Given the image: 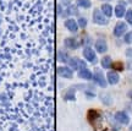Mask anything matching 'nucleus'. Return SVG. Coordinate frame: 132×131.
I'll return each instance as SVG.
<instances>
[{"instance_id":"obj_1","label":"nucleus","mask_w":132,"mask_h":131,"mask_svg":"<svg viewBox=\"0 0 132 131\" xmlns=\"http://www.w3.org/2000/svg\"><path fill=\"white\" fill-rule=\"evenodd\" d=\"M93 21L98 25H108V19L104 14H102V11L98 9L94 10L93 12Z\"/></svg>"},{"instance_id":"obj_2","label":"nucleus","mask_w":132,"mask_h":131,"mask_svg":"<svg viewBox=\"0 0 132 131\" xmlns=\"http://www.w3.org/2000/svg\"><path fill=\"white\" fill-rule=\"evenodd\" d=\"M93 79L95 80V82H97L100 87H106V81H105V77H104V75L102 74V71L99 70V69H95Z\"/></svg>"},{"instance_id":"obj_3","label":"nucleus","mask_w":132,"mask_h":131,"mask_svg":"<svg viewBox=\"0 0 132 131\" xmlns=\"http://www.w3.org/2000/svg\"><path fill=\"white\" fill-rule=\"evenodd\" d=\"M115 119H116L118 122L123 124V125H127L128 122H130V117L125 112H118L115 114Z\"/></svg>"},{"instance_id":"obj_4","label":"nucleus","mask_w":132,"mask_h":131,"mask_svg":"<svg viewBox=\"0 0 132 131\" xmlns=\"http://www.w3.org/2000/svg\"><path fill=\"white\" fill-rule=\"evenodd\" d=\"M67 63H69V65H70L73 70H76V69H81V67H85L86 66L85 63H83L82 60H80V59H77V58H71V59L67 60Z\"/></svg>"},{"instance_id":"obj_5","label":"nucleus","mask_w":132,"mask_h":131,"mask_svg":"<svg viewBox=\"0 0 132 131\" xmlns=\"http://www.w3.org/2000/svg\"><path fill=\"white\" fill-rule=\"evenodd\" d=\"M83 55H85V58L89 61V63H95V61H97L95 53H94V50H93L92 48H85V50H83Z\"/></svg>"},{"instance_id":"obj_6","label":"nucleus","mask_w":132,"mask_h":131,"mask_svg":"<svg viewBox=\"0 0 132 131\" xmlns=\"http://www.w3.org/2000/svg\"><path fill=\"white\" fill-rule=\"evenodd\" d=\"M57 74L61 76V77H65V79H71L72 77V70L67 66H61V67H57Z\"/></svg>"},{"instance_id":"obj_7","label":"nucleus","mask_w":132,"mask_h":131,"mask_svg":"<svg viewBox=\"0 0 132 131\" xmlns=\"http://www.w3.org/2000/svg\"><path fill=\"white\" fill-rule=\"evenodd\" d=\"M126 28H127V25L125 22H119L116 26H115V29H114V34L116 37H121V34L126 32Z\"/></svg>"},{"instance_id":"obj_8","label":"nucleus","mask_w":132,"mask_h":131,"mask_svg":"<svg viewBox=\"0 0 132 131\" xmlns=\"http://www.w3.org/2000/svg\"><path fill=\"white\" fill-rule=\"evenodd\" d=\"M95 49L98 53H105L108 50V45H106V42L104 39H98L95 42Z\"/></svg>"},{"instance_id":"obj_9","label":"nucleus","mask_w":132,"mask_h":131,"mask_svg":"<svg viewBox=\"0 0 132 131\" xmlns=\"http://www.w3.org/2000/svg\"><path fill=\"white\" fill-rule=\"evenodd\" d=\"M78 76H80L81 79H85V80H92L93 79V75H92V72H90L87 67H81L80 71H78Z\"/></svg>"},{"instance_id":"obj_10","label":"nucleus","mask_w":132,"mask_h":131,"mask_svg":"<svg viewBox=\"0 0 132 131\" xmlns=\"http://www.w3.org/2000/svg\"><path fill=\"white\" fill-rule=\"evenodd\" d=\"M65 26H66V28H67L69 31H71V32H76V31H77V28H78V24H77L73 19L66 20Z\"/></svg>"},{"instance_id":"obj_11","label":"nucleus","mask_w":132,"mask_h":131,"mask_svg":"<svg viewBox=\"0 0 132 131\" xmlns=\"http://www.w3.org/2000/svg\"><path fill=\"white\" fill-rule=\"evenodd\" d=\"M125 14H126V10H125V5H123V3H120V4L115 7V15L118 16L119 19L120 17H122V16H125Z\"/></svg>"},{"instance_id":"obj_12","label":"nucleus","mask_w":132,"mask_h":131,"mask_svg":"<svg viewBox=\"0 0 132 131\" xmlns=\"http://www.w3.org/2000/svg\"><path fill=\"white\" fill-rule=\"evenodd\" d=\"M108 82L110 84H115L119 82V75L116 72H114V71H110L108 72Z\"/></svg>"},{"instance_id":"obj_13","label":"nucleus","mask_w":132,"mask_h":131,"mask_svg":"<svg viewBox=\"0 0 132 131\" xmlns=\"http://www.w3.org/2000/svg\"><path fill=\"white\" fill-rule=\"evenodd\" d=\"M65 45L67 48H71V49H76L78 47V42L75 38H67V39H65Z\"/></svg>"},{"instance_id":"obj_14","label":"nucleus","mask_w":132,"mask_h":131,"mask_svg":"<svg viewBox=\"0 0 132 131\" xmlns=\"http://www.w3.org/2000/svg\"><path fill=\"white\" fill-rule=\"evenodd\" d=\"M102 12H103L106 17H110V16L113 15V9H111V5L104 4L103 6H102Z\"/></svg>"},{"instance_id":"obj_15","label":"nucleus","mask_w":132,"mask_h":131,"mask_svg":"<svg viewBox=\"0 0 132 131\" xmlns=\"http://www.w3.org/2000/svg\"><path fill=\"white\" fill-rule=\"evenodd\" d=\"M102 66H103L104 69H108L111 66V58L110 56H104L103 59H102Z\"/></svg>"},{"instance_id":"obj_16","label":"nucleus","mask_w":132,"mask_h":131,"mask_svg":"<svg viewBox=\"0 0 132 131\" xmlns=\"http://www.w3.org/2000/svg\"><path fill=\"white\" fill-rule=\"evenodd\" d=\"M77 5L83 9H88L90 7V1L89 0H77Z\"/></svg>"},{"instance_id":"obj_17","label":"nucleus","mask_w":132,"mask_h":131,"mask_svg":"<svg viewBox=\"0 0 132 131\" xmlns=\"http://www.w3.org/2000/svg\"><path fill=\"white\" fill-rule=\"evenodd\" d=\"M125 16H126V21H127L128 24L132 25V10H127Z\"/></svg>"},{"instance_id":"obj_18","label":"nucleus","mask_w":132,"mask_h":131,"mask_svg":"<svg viewBox=\"0 0 132 131\" xmlns=\"http://www.w3.org/2000/svg\"><path fill=\"white\" fill-rule=\"evenodd\" d=\"M78 26L82 28H85L86 26H87V20L83 19V17H81V19H78Z\"/></svg>"},{"instance_id":"obj_19","label":"nucleus","mask_w":132,"mask_h":131,"mask_svg":"<svg viewBox=\"0 0 132 131\" xmlns=\"http://www.w3.org/2000/svg\"><path fill=\"white\" fill-rule=\"evenodd\" d=\"M125 42L127 44H131L132 43V32H128L126 36H125Z\"/></svg>"},{"instance_id":"obj_20","label":"nucleus","mask_w":132,"mask_h":131,"mask_svg":"<svg viewBox=\"0 0 132 131\" xmlns=\"http://www.w3.org/2000/svg\"><path fill=\"white\" fill-rule=\"evenodd\" d=\"M59 60H60V61H64V63H65V61H67L69 59H67V56H66L65 53L59 52Z\"/></svg>"},{"instance_id":"obj_21","label":"nucleus","mask_w":132,"mask_h":131,"mask_svg":"<svg viewBox=\"0 0 132 131\" xmlns=\"http://www.w3.org/2000/svg\"><path fill=\"white\" fill-rule=\"evenodd\" d=\"M111 66H113V67H115L116 70H122V69H123L121 63H115V64H111Z\"/></svg>"},{"instance_id":"obj_22","label":"nucleus","mask_w":132,"mask_h":131,"mask_svg":"<svg viewBox=\"0 0 132 131\" xmlns=\"http://www.w3.org/2000/svg\"><path fill=\"white\" fill-rule=\"evenodd\" d=\"M126 54H127V55H128V56H130V55H131V56H132V49H128L127 52H126Z\"/></svg>"},{"instance_id":"obj_23","label":"nucleus","mask_w":132,"mask_h":131,"mask_svg":"<svg viewBox=\"0 0 132 131\" xmlns=\"http://www.w3.org/2000/svg\"><path fill=\"white\" fill-rule=\"evenodd\" d=\"M128 97H130V98L132 99V89H131V91H130V92H128Z\"/></svg>"}]
</instances>
